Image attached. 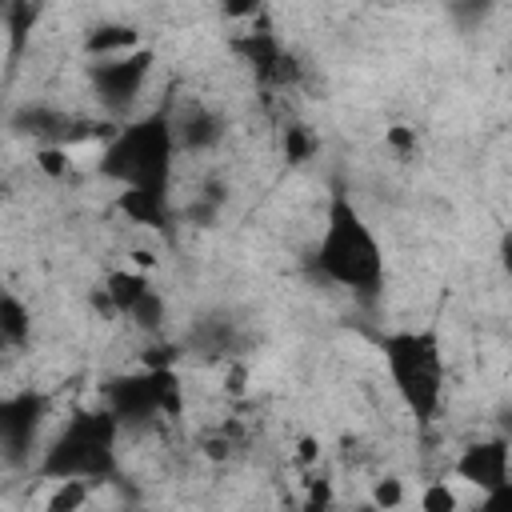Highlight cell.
<instances>
[{
    "label": "cell",
    "mask_w": 512,
    "mask_h": 512,
    "mask_svg": "<svg viewBox=\"0 0 512 512\" xmlns=\"http://www.w3.org/2000/svg\"><path fill=\"white\" fill-rule=\"evenodd\" d=\"M316 268L356 292V296H376L384 284V248L372 232V224L360 216V208L336 192L328 200L324 224H320V240H316Z\"/></svg>",
    "instance_id": "cell-1"
},
{
    "label": "cell",
    "mask_w": 512,
    "mask_h": 512,
    "mask_svg": "<svg viewBox=\"0 0 512 512\" xmlns=\"http://www.w3.org/2000/svg\"><path fill=\"white\" fill-rule=\"evenodd\" d=\"M380 356L388 368V380L404 408L420 420L432 424L444 400V352L440 336L432 328H400L380 340Z\"/></svg>",
    "instance_id": "cell-2"
},
{
    "label": "cell",
    "mask_w": 512,
    "mask_h": 512,
    "mask_svg": "<svg viewBox=\"0 0 512 512\" xmlns=\"http://www.w3.org/2000/svg\"><path fill=\"white\" fill-rule=\"evenodd\" d=\"M176 148V128L168 124V116H144L136 124H124L104 148H100V164L108 176L120 180V188L140 184V188H160L168 184V160Z\"/></svg>",
    "instance_id": "cell-3"
},
{
    "label": "cell",
    "mask_w": 512,
    "mask_h": 512,
    "mask_svg": "<svg viewBox=\"0 0 512 512\" xmlns=\"http://www.w3.org/2000/svg\"><path fill=\"white\" fill-rule=\"evenodd\" d=\"M120 420L112 408L104 412H80L64 424V432L52 440L40 472L52 480L64 476H84V480H100L112 472V444H116Z\"/></svg>",
    "instance_id": "cell-4"
},
{
    "label": "cell",
    "mask_w": 512,
    "mask_h": 512,
    "mask_svg": "<svg viewBox=\"0 0 512 512\" xmlns=\"http://www.w3.org/2000/svg\"><path fill=\"white\" fill-rule=\"evenodd\" d=\"M148 68H152V48H144V44L132 52H120V56H100V60H92V88L108 108H124L144 88Z\"/></svg>",
    "instance_id": "cell-5"
},
{
    "label": "cell",
    "mask_w": 512,
    "mask_h": 512,
    "mask_svg": "<svg viewBox=\"0 0 512 512\" xmlns=\"http://www.w3.org/2000/svg\"><path fill=\"white\" fill-rule=\"evenodd\" d=\"M452 472H456L464 484L480 488V492H488V488L512 480V444H508V436H488V440L464 444V452L456 456Z\"/></svg>",
    "instance_id": "cell-6"
},
{
    "label": "cell",
    "mask_w": 512,
    "mask_h": 512,
    "mask_svg": "<svg viewBox=\"0 0 512 512\" xmlns=\"http://www.w3.org/2000/svg\"><path fill=\"white\" fill-rule=\"evenodd\" d=\"M40 420H44V400L36 392H20L0 404V440H4L8 456H20L36 440Z\"/></svg>",
    "instance_id": "cell-7"
},
{
    "label": "cell",
    "mask_w": 512,
    "mask_h": 512,
    "mask_svg": "<svg viewBox=\"0 0 512 512\" xmlns=\"http://www.w3.org/2000/svg\"><path fill=\"white\" fill-rule=\"evenodd\" d=\"M100 292L108 296V304H112L116 316H128L152 292V280L144 276V268H116V272L104 276V288Z\"/></svg>",
    "instance_id": "cell-8"
},
{
    "label": "cell",
    "mask_w": 512,
    "mask_h": 512,
    "mask_svg": "<svg viewBox=\"0 0 512 512\" xmlns=\"http://www.w3.org/2000/svg\"><path fill=\"white\" fill-rule=\"evenodd\" d=\"M132 48H140V32H136L132 24H100V28H92V32L84 36V52H88L92 60H100V56H120V52H132Z\"/></svg>",
    "instance_id": "cell-9"
},
{
    "label": "cell",
    "mask_w": 512,
    "mask_h": 512,
    "mask_svg": "<svg viewBox=\"0 0 512 512\" xmlns=\"http://www.w3.org/2000/svg\"><path fill=\"white\" fill-rule=\"evenodd\" d=\"M0 336H4V344H12V348L32 336V312L24 308V300H20L16 292H4V296H0Z\"/></svg>",
    "instance_id": "cell-10"
},
{
    "label": "cell",
    "mask_w": 512,
    "mask_h": 512,
    "mask_svg": "<svg viewBox=\"0 0 512 512\" xmlns=\"http://www.w3.org/2000/svg\"><path fill=\"white\" fill-rule=\"evenodd\" d=\"M40 8H44V0H8V8H4V28H8V48H12V52H16V48L24 44V36L32 32Z\"/></svg>",
    "instance_id": "cell-11"
},
{
    "label": "cell",
    "mask_w": 512,
    "mask_h": 512,
    "mask_svg": "<svg viewBox=\"0 0 512 512\" xmlns=\"http://www.w3.org/2000/svg\"><path fill=\"white\" fill-rule=\"evenodd\" d=\"M52 484H56V488H52V496L44 500L48 512H76V508H84V504L92 500L84 476H64V480H52Z\"/></svg>",
    "instance_id": "cell-12"
},
{
    "label": "cell",
    "mask_w": 512,
    "mask_h": 512,
    "mask_svg": "<svg viewBox=\"0 0 512 512\" xmlns=\"http://www.w3.org/2000/svg\"><path fill=\"white\" fill-rule=\"evenodd\" d=\"M32 164L48 176V180H64L68 172H72V148L60 140V144H40L36 148V156H32Z\"/></svg>",
    "instance_id": "cell-13"
},
{
    "label": "cell",
    "mask_w": 512,
    "mask_h": 512,
    "mask_svg": "<svg viewBox=\"0 0 512 512\" xmlns=\"http://www.w3.org/2000/svg\"><path fill=\"white\" fill-rule=\"evenodd\" d=\"M312 148H316V140H312V132H308L304 124H292V128L284 132V160H288V164H304V160L312 156Z\"/></svg>",
    "instance_id": "cell-14"
},
{
    "label": "cell",
    "mask_w": 512,
    "mask_h": 512,
    "mask_svg": "<svg viewBox=\"0 0 512 512\" xmlns=\"http://www.w3.org/2000/svg\"><path fill=\"white\" fill-rule=\"evenodd\" d=\"M456 504H460V496L452 492L448 480H432V484L420 492V508H424V512H452Z\"/></svg>",
    "instance_id": "cell-15"
},
{
    "label": "cell",
    "mask_w": 512,
    "mask_h": 512,
    "mask_svg": "<svg viewBox=\"0 0 512 512\" xmlns=\"http://www.w3.org/2000/svg\"><path fill=\"white\" fill-rule=\"evenodd\" d=\"M128 316H132L140 328L156 332V328H160V320H164V300H160V292L152 288V292H148V296H144V300H140V304H136Z\"/></svg>",
    "instance_id": "cell-16"
},
{
    "label": "cell",
    "mask_w": 512,
    "mask_h": 512,
    "mask_svg": "<svg viewBox=\"0 0 512 512\" xmlns=\"http://www.w3.org/2000/svg\"><path fill=\"white\" fill-rule=\"evenodd\" d=\"M384 144H388L396 156H416V128L392 124V128H384Z\"/></svg>",
    "instance_id": "cell-17"
},
{
    "label": "cell",
    "mask_w": 512,
    "mask_h": 512,
    "mask_svg": "<svg viewBox=\"0 0 512 512\" xmlns=\"http://www.w3.org/2000/svg\"><path fill=\"white\" fill-rule=\"evenodd\" d=\"M404 504V484L400 480H376V488H372V508H400Z\"/></svg>",
    "instance_id": "cell-18"
},
{
    "label": "cell",
    "mask_w": 512,
    "mask_h": 512,
    "mask_svg": "<svg viewBox=\"0 0 512 512\" xmlns=\"http://www.w3.org/2000/svg\"><path fill=\"white\" fill-rule=\"evenodd\" d=\"M480 508H484V512H512V480H504V484L480 492Z\"/></svg>",
    "instance_id": "cell-19"
},
{
    "label": "cell",
    "mask_w": 512,
    "mask_h": 512,
    "mask_svg": "<svg viewBox=\"0 0 512 512\" xmlns=\"http://www.w3.org/2000/svg\"><path fill=\"white\" fill-rule=\"evenodd\" d=\"M260 0H220V12L224 20H256L260 16Z\"/></svg>",
    "instance_id": "cell-20"
},
{
    "label": "cell",
    "mask_w": 512,
    "mask_h": 512,
    "mask_svg": "<svg viewBox=\"0 0 512 512\" xmlns=\"http://www.w3.org/2000/svg\"><path fill=\"white\" fill-rule=\"evenodd\" d=\"M316 460H320V440L316 436H300L296 440V464L300 468H312Z\"/></svg>",
    "instance_id": "cell-21"
},
{
    "label": "cell",
    "mask_w": 512,
    "mask_h": 512,
    "mask_svg": "<svg viewBox=\"0 0 512 512\" xmlns=\"http://www.w3.org/2000/svg\"><path fill=\"white\" fill-rule=\"evenodd\" d=\"M496 256H500V268L512 276V228L500 236V248H496Z\"/></svg>",
    "instance_id": "cell-22"
}]
</instances>
